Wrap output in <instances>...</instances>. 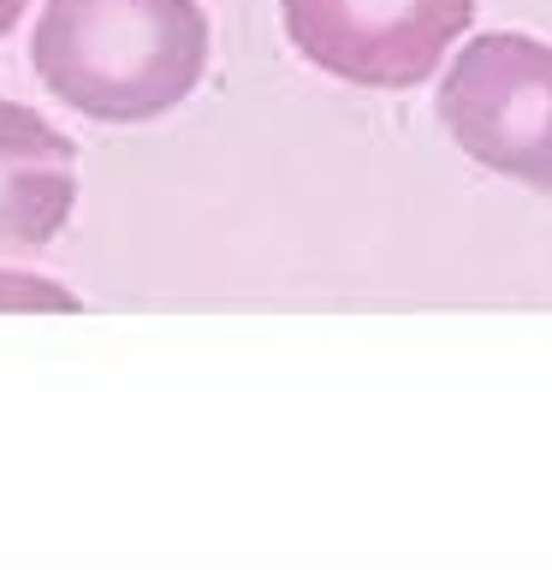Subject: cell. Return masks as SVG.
Returning a JSON list of instances; mask_svg holds the SVG:
<instances>
[{
    "instance_id": "6da1fadb",
    "label": "cell",
    "mask_w": 552,
    "mask_h": 570,
    "mask_svg": "<svg viewBox=\"0 0 552 570\" xmlns=\"http://www.w3.org/2000/svg\"><path fill=\"white\" fill-rule=\"evenodd\" d=\"M30 71L83 119H167L208 71V12L203 0H42Z\"/></svg>"
},
{
    "instance_id": "7a4b0ae2",
    "label": "cell",
    "mask_w": 552,
    "mask_h": 570,
    "mask_svg": "<svg viewBox=\"0 0 552 570\" xmlns=\"http://www.w3.org/2000/svg\"><path fill=\"white\" fill-rule=\"evenodd\" d=\"M440 125L475 167L552 196V42L475 36L440 78Z\"/></svg>"
},
{
    "instance_id": "3957f363",
    "label": "cell",
    "mask_w": 552,
    "mask_h": 570,
    "mask_svg": "<svg viewBox=\"0 0 552 570\" xmlns=\"http://www.w3.org/2000/svg\"><path fill=\"white\" fill-rule=\"evenodd\" d=\"M475 0H279V24L315 71L356 89H416L470 30Z\"/></svg>"
},
{
    "instance_id": "277c9868",
    "label": "cell",
    "mask_w": 552,
    "mask_h": 570,
    "mask_svg": "<svg viewBox=\"0 0 552 570\" xmlns=\"http://www.w3.org/2000/svg\"><path fill=\"white\" fill-rule=\"evenodd\" d=\"M78 208V142L48 114L0 96V256H36Z\"/></svg>"
},
{
    "instance_id": "5b68a950",
    "label": "cell",
    "mask_w": 552,
    "mask_h": 570,
    "mask_svg": "<svg viewBox=\"0 0 552 570\" xmlns=\"http://www.w3.org/2000/svg\"><path fill=\"white\" fill-rule=\"evenodd\" d=\"M0 309H78V297H71L60 279L0 267Z\"/></svg>"
},
{
    "instance_id": "8992f818",
    "label": "cell",
    "mask_w": 552,
    "mask_h": 570,
    "mask_svg": "<svg viewBox=\"0 0 552 570\" xmlns=\"http://www.w3.org/2000/svg\"><path fill=\"white\" fill-rule=\"evenodd\" d=\"M24 12H30V0H0V36H12Z\"/></svg>"
}]
</instances>
